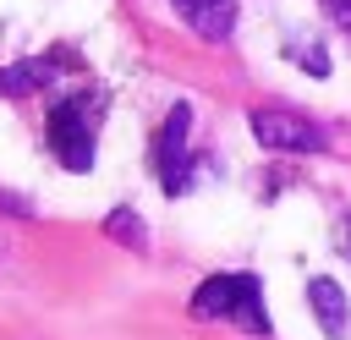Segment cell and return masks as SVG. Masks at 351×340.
I'll return each instance as SVG.
<instances>
[{
	"mask_svg": "<svg viewBox=\"0 0 351 340\" xmlns=\"http://www.w3.org/2000/svg\"><path fill=\"white\" fill-rule=\"evenodd\" d=\"M346 247H351V225H346Z\"/></svg>",
	"mask_w": 351,
	"mask_h": 340,
	"instance_id": "obj_13",
	"label": "cell"
},
{
	"mask_svg": "<svg viewBox=\"0 0 351 340\" xmlns=\"http://www.w3.org/2000/svg\"><path fill=\"white\" fill-rule=\"evenodd\" d=\"M93 126H99V93H71L49 110V148L66 170L93 165Z\"/></svg>",
	"mask_w": 351,
	"mask_h": 340,
	"instance_id": "obj_2",
	"label": "cell"
},
{
	"mask_svg": "<svg viewBox=\"0 0 351 340\" xmlns=\"http://www.w3.org/2000/svg\"><path fill=\"white\" fill-rule=\"evenodd\" d=\"M181 16H186V27L197 33V38H208V44H219V38H230V27H236V0H170Z\"/></svg>",
	"mask_w": 351,
	"mask_h": 340,
	"instance_id": "obj_6",
	"label": "cell"
},
{
	"mask_svg": "<svg viewBox=\"0 0 351 340\" xmlns=\"http://www.w3.org/2000/svg\"><path fill=\"white\" fill-rule=\"evenodd\" d=\"M307 307H313V318H318V329H324L329 340H346V335H351L346 291H340L329 274H313V280H307Z\"/></svg>",
	"mask_w": 351,
	"mask_h": 340,
	"instance_id": "obj_5",
	"label": "cell"
},
{
	"mask_svg": "<svg viewBox=\"0 0 351 340\" xmlns=\"http://www.w3.org/2000/svg\"><path fill=\"white\" fill-rule=\"evenodd\" d=\"M0 208H11V214H27V203H22V197H11V192H0Z\"/></svg>",
	"mask_w": 351,
	"mask_h": 340,
	"instance_id": "obj_11",
	"label": "cell"
},
{
	"mask_svg": "<svg viewBox=\"0 0 351 340\" xmlns=\"http://www.w3.org/2000/svg\"><path fill=\"white\" fill-rule=\"evenodd\" d=\"M247 126L274 154H324L329 148V132L318 121H307V115H291V110H252Z\"/></svg>",
	"mask_w": 351,
	"mask_h": 340,
	"instance_id": "obj_3",
	"label": "cell"
},
{
	"mask_svg": "<svg viewBox=\"0 0 351 340\" xmlns=\"http://www.w3.org/2000/svg\"><path fill=\"white\" fill-rule=\"evenodd\" d=\"M324 5H329V16H335V22H351V0H324Z\"/></svg>",
	"mask_w": 351,
	"mask_h": 340,
	"instance_id": "obj_10",
	"label": "cell"
},
{
	"mask_svg": "<svg viewBox=\"0 0 351 340\" xmlns=\"http://www.w3.org/2000/svg\"><path fill=\"white\" fill-rule=\"evenodd\" d=\"M186 132H192V104H176L154 137V170H159V186L176 197L192 186V154H186Z\"/></svg>",
	"mask_w": 351,
	"mask_h": 340,
	"instance_id": "obj_4",
	"label": "cell"
},
{
	"mask_svg": "<svg viewBox=\"0 0 351 340\" xmlns=\"http://www.w3.org/2000/svg\"><path fill=\"white\" fill-rule=\"evenodd\" d=\"M11 252H16V247H11V236L0 230V263H11Z\"/></svg>",
	"mask_w": 351,
	"mask_h": 340,
	"instance_id": "obj_12",
	"label": "cell"
},
{
	"mask_svg": "<svg viewBox=\"0 0 351 340\" xmlns=\"http://www.w3.org/2000/svg\"><path fill=\"white\" fill-rule=\"evenodd\" d=\"M104 230H110V241H121V247H132V252H148V225H143L137 208H115V214L104 219Z\"/></svg>",
	"mask_w": 351,
	"mask_h": 340,
	"instance_id": "obj_8",
	"label": "cell"
},
{
	"mask_svg": "<svg viewBox=\"0 0 351 340\" xmlns=\"http://www.w3.org/2000/svg\"><path fill=\"white\" fill-rule=\"evenodd\" d=\"M60 66H71V55H66V49H60V55H33V60H16V66H5V71H0V93H5V99H22V93L44 88Z\"/></svg>",
	"mask_w": 351,
	"mask_h": 340,
	"instance_id": "obj_7",
	"label": "cell"
},
{
	"mask_svg": "<svg viewBox=\"0 0 351 340\" xmlns=\"http://www.w3.org/2000/svg\"><path fill=\"white\" fill-rule=\"evenodd\" d=\"M285 55H291V60H296V66H307V71H313V77H329V55H324V49H318V44H291V49H285Z\"/></svg>",
	"mask_w": 351,
	"mask_h": 340,
	"instance_id": "obj_9",
	"label": "cell"
},
{
	"mask_svg": "<svg viewBox=\"0 0 351 340\" xmlns=\"http://www.w3.org/2000/svg\"><path fill=\"white\" fill-rule=\"evenodd\" d=\"M192 318L197 324H236L247 335H269V313H263V285L258 274H214L192 291Z\"/></svg>",
	"mask_w": 351,
	"mask_h": 340,
	"instance_id": "obj_1",
	"label": "cell"
}]
</instances>
